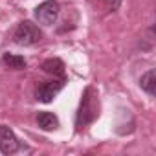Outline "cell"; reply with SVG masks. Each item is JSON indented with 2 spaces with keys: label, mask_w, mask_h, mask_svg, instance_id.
Listing matches in <instances>:
<instances>
[{
  "label": "cell",
  "mask_w": 156,
  "mask_h": 156,
  "mask_svg": "<svg viewBox=\"0 0 156 156\" xmlns=\"http://www.w3.org/2000/svg\"><path fill=\"white\" fill-rule=\"evenodd\" d=\"M57 17H59V4L55 0H46V2H42L35 8V19L44 26L55 24Z\"/></svg>",
  "instance_id": "obj_3"
},
{
  "label": "cell",
  "mask_w": 156,
  "mask_h": 156,
  "mask_svg": "<svg viewBox=\"0 0 156 156\" xmlns=\"http://www.w3.org/2000/svg\"><path fill=\"white\" fill-rule=\"evenodd\" d=\"M99 116V99H98V92L92 87H87L79 103V110L75 116V125L83 129L88 123H92L96 118Z\"/></svg>",
  "instance_id": "obj_1"
},
{
  "label": "cell",
  "mask_w": 156,
  "mask_h": 156,
  "mask_svg": "<svg viewBox=\"0 0 156 156\" xmlns=\"http://www.w3.org/2000/svg\"><path fill=\"white\" fill-rule=\"evenodd\" d=\"M103 2H105V6H107L108 9H112V11H114V9H118V8H119V4L123 2V0H103Z\"/></svg>",
  "instance_id": "obj_10"
},
{
  "label": "cell",
  "mask_w": 156,
  "mask_h": 156,
  "mask_svg": "<svg viewBox=\"0 0 156 156\" xmlns=\"http://www.w3.org/2000/svg\"><path fill=\"white\" fill-rule=\"evenodd\" d=\"M42 70L46 73H51V75H57V77H64V64L61 59H48L42 62Z\"/></svg>",
  "instance_id": "obj_8"
},
{
  "label": "cell",
  "mask_w": 156,
  "mask_h": 156,
  "mask_svg": "<svg viewBox=\"0 0 156 156\" xmlns=\"http://www.w3.org/2000/svg\"><path fill=\"white\" fill-rule=\"evenodd\" d=\"M4 62L9 68H15V70L26 68V59L20 57V55H15V53H4Z\"/></svg>",
  "instance_id": "obj_9"
},
{
  "label": "cell",
  "mask_w": 156,
  "mask_h": 156,
  "mask_svg": "<svg viewBox=\"0 0 156 156\" xmlns=\"http://www.w3.org/2000/svg\"><path fill=\"white\" fill-rule=\"evenodd\" d=\"M41 37H42L41 30H39L31 20H22V22L17 26L15 33H13L15 42L20 44V46H33V44H37V42L41 41Z\"/></svg>",
  "instance_id": "obj_2"
},
{
  "label": "cell",
  "mask_w": 156,
  "mask_h": 156,
  "mask_svg": "<svg viewBox=\"0 0 156 156\" xmlns=\"http://www.w3.org/2000/svg\"><path fill=\"white\" fill-rule=\"evenodd\" d=\"M19 149H20V141L15 136V132L6 125H0V152L2 154H13Z\"/></svg>",
  "instance_id": "obj_4"
},
{
  "label": "cell",
  "mask_w": 156,
  "mask_h": 156,
  "mask_svg": "<svg viewBox=\"0 0 156 156\" xmlns=\"http://www.w3.org/2000/svg\"><path fill=\"white\" fill-rule=\"evenodd\" d=\"M37 125L42 129V130H55L59 129V118L53 114V112H39L37 116Z\"/></svg>",
  "instance_id": "obj_6"
},
{
  "label": "cell",
  "mask_w": 156,
  "mask_h": 156,
  "mask_svg": "<svg viewBox=\"0 0 156 156\" xmlns=\"http://www.w3.org/2000/svg\"><path fill=\"white\" fill-rule=\"evenodd\" d=\"M140 87L143 92H147L151 98L156 94V73L154 70H149L141 75V79H140Z\"/></svg>",
  "instance_id": "obj_7"
},
{
  "label": "cell",
  "mask_w": 156,
  "mask_h": 156,
  "mask_svg": "<svg viewBox=\"0 0 156 156\" xmlns=\"http://www.w3.org/2000/svg\"><path fill=\"white\" fill-rule=\"evenodd\" d=\"M62 87H64V81H62V79L46 81V83H42V85L37 88L35 96H37L39 101H42V103H50V101H53V98L62 90Z\"/></svg>",
  "instance_id": "obj_5"
}]
</instances>
